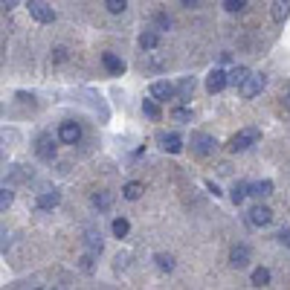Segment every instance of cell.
Segmentation results:
<instances>
[{"mask_svg":"<svg viewBox=\"0 0 290 290\" xmlns=\"http://www.w3.org/2000/svg\"><path fill=\"white\" fill-rule=\"evenodd\" d=\"M192 93H194V79H183L180 87H177V99H180V102H189Z\"/></svg>","mask_w":290,"mask_h":290,"instance_id":"cell-20","label":"cell"},{"mask_svg":"<svg viewBox=\"0 0 290 290\" xmlns=\"http://www.w3.org/2000/svg\"><path fill=\"white\" fill-rule=\"evenodd\" d=\"M288 110H290V93H288Z\"/></svg>","mask_w":290,"mask_h":290,"instance_id":"cell-37","label":"cell"},{"mask_svg":"<svg viewBox=\"0 0 290 290\" xmlns=\"http://www.w3.org/2000/svg\"><path fill=\"white\" fill-rule=\"evenodd\" d=\"M247 194H250V183H235L229 197H232V203H235V206H241L244 200H247Z\"/></svg>","mask_w":290,"mask_h":290,"instance_id":"cell-18","label":"cell"},{"mask_svg":"<svg viewBox=\"0 0 290 290\" xmlns=\"http://www.w3.org/2000/svg\"><path fill=\"white\" fill-rule=\"evenodd\" d=\"M58 200H61V192H55V189H47V192L38 194V206H41V209H55Z\"/></svg>","mask_w":290,"mask_h":290,"instance_id":"cell-11","label":"cell"},{"mask_svg":"<svg viewBox=\"0 0 290 290\" xmlns=\"http://www.w3.org/2000/svg\"><path fill=\"white\" fill-rule=\"evenodd\" d=\"M258 139H261V131H258V128H244V131H238L235 137L226 142V148L232 154H238V151H247L250 145H256Z\"/></svg>","mask_w":290,"mask_h":290,"instance_id":"cell-1","label":"cell"},{"mask_svg":"<svg viewBox=\"0 0 290 290\" xmlns=\"http://www.w3.org/2000/svg\"><path fill=\"white\" fill-rule=\"evenodd\" d=\"M154 20H157V26H160V29H169V23H171V20L163 15V12H157V17H154Z\"/></svg>","mask_w":290,"mask_h":290,"instance_id":"cell-32","label":"cell"},{"mask_svg":"<svg viewBox=\"0 0 290 290\" xmlns=\"http://www.w3.org/2000/svg\"><path fill=\"white\" fill-rule=\"evenodd\" d=\"M104 6H107V12H110V15H122V12H125V6H128V0H104Z\"/></svg>","mask_w":290,"mask_h":290,"instance_id":"cell-27","label":"cell"},{"mask_svg":"<svg viewBox=\"0 0 290 290\" xmlns=\"http://www.w3.org/2000/svg\"><path fill=\"white\" fill-rule=\"evenodd\" d=\"M244 6H247V0H223V9L232 12V15L235 12H244Z\"/></svg>","mask_w":290,"mask_h":290,"instance_id":"cell-28","label":"cell"},{"mask_svg":"<svg viewBox=\"0 0 290 290\" xmlns=\"http://www.w3.org/2000/svg\"><path fill=\"white\" fill-rule=\"evenodd\" d=\"M250 79V70L247 67H235V70H229V85L232 87H241L244 82Z\"/></svg>","mask_w":290,"mask_h":290,"instance_id":"cell-21","label":"cell"},{"mask_svg":"<svg viewBox=\"0 0 290 290\" xmlns=\"http://www.w3.org/2000/svg\"><path fill=\"white\" fill-rule=\"evenodd\" d=\"M110 203H113V194L110 192H96L93 194V206L96 209H110Z\"/></svg>","mask_w":290,"mask_h":290,"instance_id":"cell-23","label":"cell"},{"mask_svg":"<svg viewBox=\"0 0 290 290\" xmlns=\"http://www.w3.org/2000/svg\"><path fill=\"white\" fill-rule=\"evenodd\" d=\"M139 47H142V50H154V47H160V32H151V29L142 32L139 35Z\"/></svg>","mask_w":290,"mask_h":290,"instance_id":"cell-19","label":"cell"},{"mask_svg":"<svg viewBox=\"0 0 290 290\" xmlns=\"http://www.w3.org/2000/svg\"><path fill=\"white\" fill-rule=\"evenodd\" d=\"M189 145H192V154H197V157H209V154H215V139L209 137V134H203V131H194L192 134V139H189Z\"/></svg>","mask_w":290,"mask_h":290,"instance_id":"cell-2","label":"cell"},{"mask_svg":"<svg viewBox=\"0 0 290 290\" xmlns=\"http://www.w3.org/2000/svg\"><path fill=\"white\" fill-rule=\"evenodd\" d=\"M82 270H85V273H90V270H93V253L82 256Z\"/></svg>","mask_w":290,"mask_h":290,"instance_id":"cell-31","label":"cell"},{"mask_svg":"<svg viewBox=\"0 0 290 290\" xmlns=\"http://www.w3.org/2000/svg\"><path fill=\"white\" fill-rule=\"evenodd\" d=\"M58 139H61L64 145H76V142L82 139V128H79L76 122H64V125L58 128Z\"/></svg>","mask_w":290,"mask_h":290,"instance_id":"cell-6","label":"cell"},{"mask_svg":"<svg viewBox=\"0 0 290 290\" xmlns=\"http://www.w3.org/2000/svg\"><path fill=\"white\" fill-rule=\"evenodd\" d=\"M229 264H232V267H247V264H250V247H247V244H235V247H232V250H229Z\"/></svg>","mask_w":290,"mask_h":290,"instance_id":"cell-7","label":"cell"},{"mask_svg":"<svg viewBox=\"0 0 290 290\" xmlns=\"http://www.w3.org/2000/svg\"><path fill=\"white\" fill-rule=\"evenodd\" d=\"M85 244H87V253H93V256H99L102 253V232H96V229H87L85 235Z\"/></svg>","mask_w":290,"mask_h":290,"instance_id":"cell-12","label":"cell"},{"mask_svg":"<svg viewBox=\"0 0 290 290\" xmlns=\"http://www.w3.org/2000/svg\"><path fill=\"white\" fill-rule=\"evenodd\" d=\"M226 85H229V73H223V70H218V67L206 76V90H209V93H221Z\"/></svg>","mask_w":290,"mask_h":290,"instance_id":"cell-5","label":"cell"},{"mask_svg":"<svg viewBox=\"0 0 290 290\" xmlns=\"http://www.w3.org/2000/svg\"><path fill=\"white\" fill-rule=\"evenodd\" d=\"M142 192H145V186L137 183V180H131V183H125V186H122V197H125V200H139V197H142Z\"/></svg>","mask_w":290,"mask_h":290,"instance_id":"cell-15","label":"cell"},{"mask_svg":"<svg viewBox=\"0 0 290 290\" xmlns=\"http://www.w3.org/2000/svg\"><path fill=\"white\" fill-rule=\"evenodd\" d=\"M174 93H177V87L171 85V82H154L151 85V96L157 102H169Z\"/></svg>","mask_w":290,"mask_h":290,"instance_id":"cell-8","label":"cell"},{"mask_svg":"<svg viewBox=\"0 0 290 290\" xmlns=\"http://www.w3.org/2000/svg\"><path fill=\"white\" fill-rule=\"evenodd\" d=\"M142 110H145V116H151V119H160V104H157V99H145L142 102Z\"/></svg>","mask_w":290,"mask_h":290,"instance_id":"cell-24","label":"cell"},{"mask_svg":"<svg viewBox=\"0 0 290 290\" xmlns=\"http://www.w3.org/2000/svg\"><path fill=\"white\" fill-rule=\"evenodd\" d=\"M35 154H38L41 160H52V157H55V145H52V139L47 137V134L38 139V145H35Z\"/></svg>","mask_w":290,"mask_h":290,"instance_id":"cell-13","label":"cell"},{"mask_svg":"<svg viewBox=\"0 0 290 290\" xmlns=\"http://www.w3.org/2000/svg\"><path fill=\"white\" fill-rule=\"evenodd\" d=\"M270 12H273L276 23H285L288 15H290V3H288V0H273V9H270Z\"/></svg>","mask_w":290,"mask_h":290,"instance_id":"cell-16","label":"cell"},{"mask_svg":"<svg viewBox=\"0 0 290 290\" xmlns=\"http://www.w3.org/2000/svg\"><path fill=\"white\" fill-rule=\"evenodd\" d=\"M26 9H29V15H32L38 23H52V20H55L52 6H47L44 0H29V3H26Z\"/></svg>","mask_w":290,"mask_h":290,"instance_id":"cell-3","label":"cell"},{"mask_svg":"<svg viewBox=\"0 0 290 290\" xmlns=\"http://www.w3.org/2000/svg\"><path fill=\"white\" fill-rule=\"evenodd\" d=\"M279 244H288L290 247V229H282V232H279Z\"/></svg>","mask_w":290,"mask_h":290,"instance_id":"cell-33","label":"cell"},{"mask_svg":"<svg viewBox=\"0 0 290 290\" xmlns=\"http://www.w3.org/2000/svg\"><path fill=\"white\" fill-rule=\"evenodd\" d=\"M12 200H15V194H12V189L3 186V192H0V209H6V206H12Z\"/></svg>","mask_w":290,"mask_h":290,"instance_id":"cell-30","label":"cell"},{"mask_svg":"<svg viewBox=\"0 0 290 290\" xmlns=\"http://www.w3.org/2000/svg\"><path fill=\"white\" fill-rule=\"evenodd\" d=\"M183 3H186L189 9H192V6H194V3H197V0H183Z\"/></svg>","mask_w":290,"mask_h":290,"instance_id":"cell-36","label":"cell"},{"mask_svg":"<svg viewBox=\"0 0 290 290\" xmlns=\"http://www.w3.org/2000/svg\"><path fill=\"white\" fill-rule=\"evenodd\" d=\"M128 232H131V223L125 221V218H116V221H113V235H116V238H125Z\"/></svg>","mask_w":290,"mask_h":290,"instance_id":"cell-25","label":"cell"},{"mask_svg":"<svg viewBox=\"0 0 290 290\" xmlns=\"http://www.w3.org/2000/svg\"><path fill=\"white\" fill-rule=\"evenodd\" d=\"M250 221L256 223V226H267V223L273 221V212H270V209H267V206H253V209H250Z\"/></svg>","mask_w":290,"mask_h":290,"instance_id":"cell-10","label":"cell"},{"mask_svg":"<svg viewBox=\"0 0 290 290\" xmlns=\"http://www.w3.org/2000/svg\"><path fill=\"white\" fill-rule=\"evenodd\" d=\"M250 194L258 197V200H261V197H270V194H273V180H258V183H253V186H250Z\"/></svg>","mask_w":290,"mask_h":290,"instance_id":"cell-14","label":"cell"},{"mask_svg":"<svg viewBox=\"0 0 290 290\" xmlns=\"http://www.w3.org/2000/svg\"><path fill=\"white\" fill-rule=\"evenodd\" d=\"M253 285H256V288H267V285H270V270H267V267H256V270H253Z\"/></svg>","mask_w":290,"mask_h":290,"instance_id":"cell-22","label":"cell"},{"mask_svg":"<svg viewBox=\"0 0 290 290\" xmlns=\"http://www.w3.org/2000/svg\"><path fill=\"white\" fill-rule=\"evenodd\" d=\"M17 6V0H3V9H6V12H9V9H15Z\"/></svg>","mask_w":290,"mask_h":290,"instance_id":"cell-35","label":"cell"},{"mask_svg":"<svg viewBox=\"0 0 290 290\" xmlns=\"http://www.w3.org/2000/svg\"><path fill=\"white\" fill-rule=\"evenodd\" d=\"M154 261H157V267H160V270H174V258L166 256V253H157Z\"/></svg>","mask_w":290,"mask_h":290,"instance_id":"cell-26","label":"cell"},{"mask_svg":"<svg viewBox=\"0 0 290 290\" xmlns=\"http://www.w3.org/2000/svg\"><path fill=\"white\" fill-rule=\"evenodd\" d=\"M102 64L107 67V73H113V76H122V73H125V61H122L116 52H102Z\"/></svg>","mask_w":290,"mask_h":290,"instance_id":"cell-9","label":"cell"},{"mask_svg":"<svg viewBox=\"0 0 290 290\" xmlns=\"http://www.w3.org/2000/svg\"><path fill=\"white\" fill-rule=\"evenodd\" d=\"M160 142H163V148L169 154H177L183 148V139L177 137V134H160Z\"/></svg>","mask_w":290,"mask_h":290,"instance_id":"cell-17","label":"cell"},{"mask_svg":"<svg viewBox=\"0 0 290 290\" xmlns=\"http://www.w3.org/2000/svg\"><path fill=\"white\" fill-rule=\"evenodd\" d=\"M264 85H267V79H264L261 73H256V76L250 73V79L241 85V96H244V99H256L258 93L264 90Z\"/></svg>","mask_w":290,"mask_h":290,"instance_id":"cell-4","label":"cell"},{"mask_svg":"<svg viewBox=\"0 0 290 290\" xmlns=\"http://www.w3.org/2000/svg\"><path fill=\"white\" fill-rule=\"evenodd\" d=\"M171 119L174 122H189L192 119V110H186V107H174V110H171Z\"/></svg>","mask_w":290,"mask_h":290,"instance_id":"cell-29","label":"cell"},{"mask_svg":"<svg viewBox=\"0 0 290 290\" xmlns=\"http://www.w3.org/2000/svg\"><path fill=\"white\" fill-rule=\"evenodd\" d=\"M163 64H166V61H163V58H151V61H148V64H145V67H151V70H160V67H163Z\"/></svg>","mask_w":290,"mask_h":290,"instance_id":"cell-34","label":"cell"}]
</instances>
